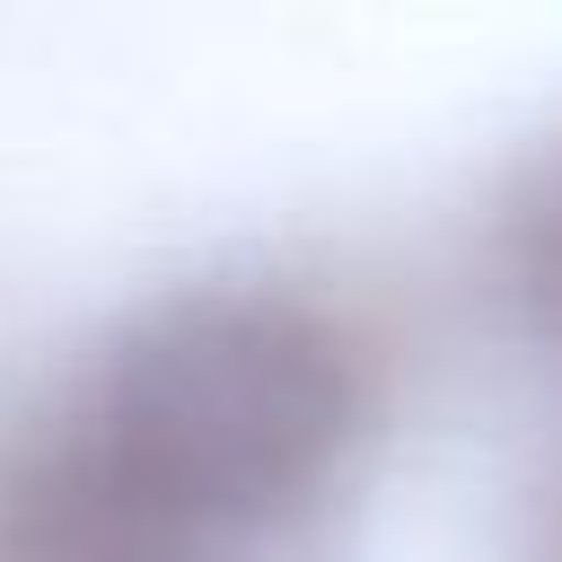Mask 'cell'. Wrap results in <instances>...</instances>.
Here are the masks:
<instances>
[{"label": "cell", "mask_w": 562, "mask_h": 562, "mask_svg": "<svg viewBox=\"0 0 562 562\" xmlns=\"http://www.w3.org/2000/svg\"><path fill=\"white\" fill-rule=\"evenodd\" d=\"M483 281L509 334L562 369V123L501 167L483 211Z\"/></svg>", "instance_id": "cell-1"}, {"label": "cell", "mask_w": 562, "mask_h": 562, "mask_svg": "<svg viewBox=\"0 0 562 562\" xmlns=\"http://www.w3.org/2000/svg\"><path fill=\"white\" fill-rule=\"evenodd\" d=\"M527 562H562V483L544 492V518H536V544H527Z\"/></svg>", "instance_id": "cell-2"}]
</instances>
